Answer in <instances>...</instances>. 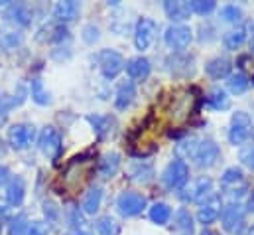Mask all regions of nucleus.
Instances as JSON below:
<instances>
[{
  "instance_id": "nucleus-1",
  "label": "nucleus",
  "mask_w": 254,
  "mask_h": 235,
  "mask_svg": "<svg viewBox=\"0 0 254 235\" xmlns=\"http://www.w3.org/2000/svg\"><path fill=\"white\" fill-rule=\"evenodd\" d=\"M188 178H190V168H188L186 160H182V158L172 160L166 166V170L162 172V182H164V186L168 190H180V188H184L186 182H188Z\"/></svg>"
},
{
  "instance_id": "nucleus-2",
  "label": "nucleus",
  "mask_w": 254,
  "mask_h": 235,
  "mask_svg": "<svg viewBox=\"0 0 254 235\" xmlns=\"http://www.w3.org/2000/svg\"><path fill=\"white\" fill-rule=\"evenodd\" d=\"M148 206V200L146 196L138 194V192H123L117 200V208H119V214L125 216V218H134L138 214H142Z\"/></svg>"
},
{
  "instance_id": "nucleus-3",
  "label": "nucleus",
  "mask_w": 254,
  "mask_h": 235,
  "mask_svg": "<svg viewBox=\"0 0 254 235\" xmlns=\"http://www.w3.org/2000/svg\"><path fill=\"white\" fill-rule=\"evenodd\" d=\"M245 216H247V212L241 204H229L221 212V224L229 234L239 235L245 230Z\"/></svg>"
},
{
  "instance_id": "nucleus-4",
  "label": "nucleus",
  "mask_w": 254,
  "mask_h": 235,
  "mask_svg": "<svg viewBox=\"0 0 254 235\" xmlns=\"http://www.w3.org/2000/svg\"><path fill=\"white\" fill-rule=\"evenodd\" d=\"M40 150L52 160L60 158V154L64 150V138H62V132L56 126H46L42 130V134H40Z\"/></svg>"
},
{
  "instance_id": "nucleus-5",
  "label": "nucleus",
  "mask_w": 254,
  "mask_h": 235,
  "mask_svg": "<svg viewBox=\"0 0 254 235\" xmlns=\"http://www.w3.org/2000/svg\"><path fill=\"white\" fill-rule=\"evenodd\" d=\"M221 156V150H219V144L211 138H205V140H199L197 142V148L193 152V160L199 168H211L217 164Z\"/></svg>"
},
{
  "instance_id": "nucleus-6",
  "label": "nucleus",
  "mask_w": 254,
  "mask_h": 235,
  "mask_svg": "<svg viewBox=\"0 0 254 235\" xmlns=\"http://www.w3.org/2000/svg\"><path fill=\"white\" fill-rule=\"evenodd\" d=\"M251 126H253L251 117L245 111H237L233 115V118H231V128H229V140H231V144H235V146L245 144L247 138L251 136Z\"/></svg>"
},
{
  "instance_id": "nucleus-7",
  "label": "nucleus",
  "mask_w": 254,
  "mask_h": 235,
  "mask_svg": "<svg viewBox=\"0 0 254 235\" xmlns=\"http://www.w3.org/2000/svg\"><path fill=\"white\" fill-rule=\"evenodd\" d=\"M95 59H97L99 69L103 71V75L107 79H115L123 71V67H125V59H123V56L119 52H115V50H103V52L97 54Z\"/></svg>"
},
{
  "instance_id": "nucleus-8",
  "label": "nucleus",
  "mask_w": 254,
  "mask_h": 235,
  "mask_svg": "<svg viewBox=\"0 0 254 235\" xmlns=\"http://www.w3.org/2000/svg\"><path fill=\"white\" fill-rule=\"evenodd\" d=\"M34 138H36V128L28 122L12 124L8 130V140H10L12 148H16V150H24V148L32 146Z\"/></svg>"
},
{
  "instance_id": "nucleus-9",
  "label": "nucleus",
  "mask_w": 254,
  "mask_h": 235,
  "mask_svg": "<svg viewBox=\"0 0 254 235\" xmlns=\"http://www.w3.org/2000/svg\"><path fill=\"white\" fill-rule=\"evenodd\" d=\"M164 40H166V44H168L172 50L182 52V50H186V48L191 44V40H193V32H191L190 26L174 24V26H170V28L166 30Z\"/></svg>"
},
{
  "instance_id": "nucleus-10",
  "label": "nucleus",
  "mask_w": 254,
  "mask_h": 235,
  "mask_svg": "<svg viewBox=\"0 0 254 235\" xmlns=\"http://www.w3.org/2000/svg\"><path fill=\"white\" fill-rule=\"evenodd\" d=\"M156 32H158V24L152 20V18H140L138 24H136V30H134V42H136V48L140 52L148 50L156 38Z\"/></svg>"
},
{
  "instance_id": "nucleus-11",
  "label": "nucleus",
  "mask_w": 254,
  "mask_h": 235,
  "mask_svg": "<svg viewBox=\"0 0 254 235\" xmlns=\"http://www.w3.org/2000/svg\"><path fill=\"white\" fill-rule=\"evenodd\" d=\"M188 194H180V198L184 202H197V204H203L207 202L211 196H213V180L211 178H201L197 180L190 190H186Z\"/></svg>"
},
{
  "instance_id": "nucleus-12",
  "label": "nucleus",
  "mask_w": 254,
  "mask_h": 235,
  "mask_svg": "<svg viewBox=\"0 0 254 235\" xmlns=\"http://www.w3.org/2000/svg\"><path fill=\"white\" fill-rule=\"evenodd\" d=\"M219 216H221V200L217 196H211L207 202H203L201 208H199V212H197V220L203 226L213 224Z\"/></svg>"
},
{
  "instance_id": "nucleus-13",
  "label": "nucleus",
  "mask_w": 254,
  "mask_h": 235,
  "mask_svg": "<svg viewBox=\"0 0 254 235\" xmlns=\"http://www.w3.org/2000/svg\"><path fill=\"white\" fill-rule=\"evenodd\" d=\"M6 20L18 26H28L32 22V12L26 4H8L6 6Z\"/></svg>"
},
{
  "instance_id": "nucleus-14",
  "label": "nucleus",
  "mask_w": 254,
  "mask_h": 235,
  "mask_svg": "<svg viewBox=\"0 0 254 235\" xmlns=\"http://www.w3.org/2000/svg\"><path fill=\"white\" fill-rule=\"evenodd\" d=\"M87 120L91 122L93 130L97 132L99 138H107L115 130V126H117V120L111 117V115H89Z\"/></svg>"
},
{
  "instance_id": "nucleus-15",
  "label": "nucleus",
  "mask_w": 254,
  "mask_h": 235,
  "mask_svg": "<svg viewBox=\"0 0 254 235\" xmlns=\"http://www.w3.org/2000/svg\"><path fill=\"white\" fill-rule=\"evenodd\" d=\"M134 99H136V85H134V81H123L119 85V89H117V101H115L117 109L119 111H127L128 107L134 103Z\"/></svg>"
},
{
  "instance_id": "nucleus-16",
  "label": "nucleus",
  "mask_w": 254,
  "mask_h": 235,
  "mask_svg": "<svg viewBox=\"0 0 254 235\" xmlns=\"http://www.w3.org/2000/svg\"><path fill=\"white\" fill-rule=\"evenodd\" d=\"M24 196H26V182H24V178H12L8 182V188H6V202L10 206H20L24 202Z\"/></svg>"
},
{
  "instance_id": "nucleus-17",
  "label": "nucleus",
  "mask_w": 254,
  "mask_h": 235,
  "mask_svg": "<svg viewBox=\"0 0 254 235\" xmlns=\"http://www.w3.org/2000/svg\"><path fill=\"white\" fill-rule=\"evenodd\" d=\"M125 67H127V73L130 75V79H146L150 75V69H152L150 61L146 58H142V56L128 59L125 63Z\"/></svg>"
},
{
  "instance_id": "nucleus-18",
  "label": "nucleus",
  "mask_w": 254,
  "mask_h": 235,
  "mask_svg": "<svg viewBox=\"0 0 254 235\" xmlns=\"http://www.w3.org/2000/svg\"><path fill=\"white\" fill-rule=\"evenodd\" d=\"M81 12V4L79 2H73V0H67V2H58L54 6V16L60 20V22H73Z\"/></svg>"
},
{
  "instance_id": "nucleus-19",
  "label": "nucleus",
  "mask_w": 254,
  "mask_h": 235,
  "mask_svg": "<svg viewBox=\"0 0 254 235\" xmlns=\"http://www.w3.org/2000/svg\"><path fill=\"white\" fill-rule=\"evenodd\" d=\"M119 168H121V154H119V152H109V154H105V156L99 160V166H97L101 178H113L119 172Z\"/></svg>"
},
{
  "instance_id": "nucleus-20",
  "label": "nucleus",
  "mask_w": 254,
  "mask_h": 235,
  "mask_svg": "<svg viewBox=\"0 0 254 235\" xmlns=\"http://www.w3.org/2000/svg\"><path fill=\"white\" fill-rule=\"evenodd\" d=\"M195 232V224L193 218L188 210H178L174 216V234L176 235H193Z\"/></svg>"
},
{
  "instance_id": "nucleus-21",
  "label": "nucleus",
  "mask_w": 254,
  "mask_h": 235,
  "mask_svg": "<svg viewBox=\"0 0 254 235\" xmlns=\"http://www.w3.org/2000/svg\"><path fill=\"white\" fill-rule=\"evenodd\" d=\"M101 202H103V188H101V186H95V188H91V190L85 194L81 208H83L85 214L95 216V214L99 212V208H101Z\"/></svg>"
},
{
  "instance_id": "nucleus-22",
  "label": "nucleus",
  "mask_w": 254,
  "mask_h": 235,
  "mask_svg": "<svg viewBox=\"0 0 254 235\" xmlns=\"http://www.w3.org/2000/svg\"><path fill=\"white\" fill-rule=\"evenodd\" d=\"M205 71L211 79H223L231 75V61L227 58H215L205 65Z\"/></svg>"
},
{
  "instance_id": "nucleus-23",
  "label": "nucleus",
  "mask_w": 254,
  "mask_h": 235,
  "mask_svg": "<svg viewBox=\"0 0 254 235\" xmlns=\"http://www.w3.org/2000/svg\"><path fill=\"white\" fill-rule=\"evenodd\" d=\"M168 65L174 75H190L193 71V58L184 56V54H176L168 59Z\"/></svg>"
},
{
  "instance_id": "nucleus-24",
  "label": "nucleus",
  "mask_w": 254,
  "mask_h": 235,
  "mask_svg": "<svg viewBox=\"0 0 254 235\" xmlns=\"http://www.w3.org/2000/svg\"><path fill=\"white\" fill-rule=\"evenodd\" d=\"M164 10H166L168 18L174 22H184L191 14L188 2H164Z\"/></svg>"
},
{
  "instance_id": "nucleus-25",
  "label": "nucleus",
  "mask_w": 254,
  "mask_h": 235,
  "mask_svg": "<svg viewBox=\"0 0 254 235\" xmlns=\"http://www.w3.org/2000/svg\"><path fill=\"white\" fill-rule=\"evenodd\" d=\"M154 166L150 162H136L130 166V178L134 182H140V184H148L154 180Z\"/></svg>"
},
{
  "instance_id": "nucleus-26",
  "label": "nucleus",
  "mask_w": 254,
  "mask_h": 235,
  "mask_svg": "<svg viewBox=\"0 0 254 235\" xmlns=\"http://www.w3.org/2000/svg\"><path fill=\"white\" fill-rule=\"evenodd\" d=\"M245 42H247V30H245V28L229 30V32L223 36V44H225L227 50H239Z\"/></svg>"
},
{
  "instance_id": "nucleus-27",
  "label": "nucleus",
  "mask_w": 254,
  "mask_h": 235,
  "mask_svg": "<svg viewBox=\"0 0 254 235\" xmlns=\"http://www.w3.org/2000/svg\"><path fill=\"white\" fill-rule=\"evenodd\" d=\"M95 230H97V234L99 235H119L121 234V226H119L117 220L111 218V216H103V218H99L97 224H95Z\"/></svg>"
},
{
  "instance_id": "nucleus-28",
  "label": "nucleus",
  "mask_w": 254,
  "mask_h": 235,
  "mask_svg": "<svg viewBox=\"0 0 254 235\" xmlns=\"http://www.w3.org/2000/svg\"><path fill=\"white\" fill-rule=\"evenodd\" d=\"M207 103L215 109V111H227L231 107V99L223 89H213L207 97Z\"/></svg>"
},
{
  "instance_id": "nucleus-29",
  "label": "nucleus",
  "mask_w": 254,
  "mask_h": 235,
  "mask_svg": "<svg viewBox=\"0 0 254 235\" xmlns=\"http://www.w3.org/2000/svg\"><path fill=\"white\" fill-rule=\"evenodd\" d=\"M170 218H172V210H170V206L168 204H154L152 208H150V220L154 222V224H158V226H166L168 222H170Z\"/></svg>"
},
{
  "instance_id": "nucleus-30",
  "label": "nucleus",
  "mask_w": 254,
  "mask_h": 235,
  "mask_svg": "<svg viewBox=\"0 0 254 235\" xmlns=\"http://www.w3.org/2000/svg\"><path fill=\"white\" fill-rule=\"evenodd\" d=\"M227 85H229V91H231V93H235V95H243V93L249 89L251 81H249V77H247L245 73H233V75H229Z\"/></svg>"
},
{
  "instance_id": "nucleus-31",
  "label": "nucleus",
  "mask_w": 254,
  "mask_h": 235,
  "mask_svg": "<svg viewBox=\"0 0 254 235\" xmlns=\"http://www.w3.org/2000/svg\"><path fill=\"white\" fill-rule=\"evenodd\" d=\"M30 91H32V99H34L38 105H48V103L52 101L48 89L44 87V81H42V79H32Z\"/></svg>"
},
{
  "instance_id": "nucleus-32",
  "label": "nucleus",
  "mask_w": 254,
  "mask_h": 235,
  "mask_svg": "<svg viewBox=\"0 0 254 235\" xmlns=\"http://www.w3.org/2000/svg\"><path fill=\"white\" fill-rule=\"evenodd\" d=\"M221 182H223L225 188H233V186H237V184H243V170L237 168V166L227 168V170L223 172V176H221Z\"/></svg>"
},
{
  "instance_id": "nucleus-33",
  "label": "nucleus",
  "mask_w": 254,
  "mask_h": 235,
  "mask_svg": "<svg viewBox=\"0 0 254 235\" xmlns=\"http://www.w3.org/2000/svg\"><path fill=\"white\" fill-rule=\"evenodd\" d=\"M219 16H221L223 22H239L243 18V10L239 6H235V4H227V6L221 8Z\"/></svg>"
},
{
  "instance_id": "nucleus-34",
  "label": "nucleus",
  "mask_w": 254,
  "mask_h": 235,
  "mask_svg": "<svg viewBox=\"0 0 254 235\" xmlns=\"http://www.w3.org/2000/svg\"><path fill=\"white\" fill-rule=\"evenodd\" d=\"M188 4H190L191 12H195V14H199V16L211 14V12L215 10V6H217L213 0H195V2H188Z\"/></svg>"
},
{
  "instance_id": "nucleus-35",
  "label": "nucleus",
  "mask_w": 254,
  "mask_h": 235,
  "mask_svg": "<svg viewBox=\"0 0 254 235\" xmlns=\"http://www.w3.org/2000/svg\"><path fill=\"white\" fill-rule=\"evenodd\" d=\"M22 40H24V36H22L20 32H6V34L2 36V40H0V44H2L6 50H14L16 46L22 44Z\"/></svg>"
},
{
  "instance_id": "nucleus-36",
  "label": "nucleus",
  "mask_w": 254,
  "mask_h": 235,
  "mask_svg": "<svg viewBox=\"0 0 254 235\" xmlns=\"http://www.w3.org/2000/svg\"><path fill=\"white\" fill-rule=\"evenodd\" d=\"M197 138H188V140H182L180 144H178V152L180 154H184V156H193V152H195V148H197Z\"/></svg>"
},
{
  "instance_id": "nucleus-37",
  "label": "nucleus",
  "mask_w": 254,
  "mask_h": 235,
  "mask_svg": "<svg viewBox=\"0 0 254 235\" xmlns=\"http://www.w3.org/2000/svg\"><path fill=\"white\" fill-rule=\"evenodd\" d=\"M28 230V224H26V216H18L16 220H12V226H10V235H24Z\"/></svg>"
},
{
  "instance_id": "nucleus-38",
  "label": "nucleus",
  "mask_w": 254,
  "mask_h": 235,
  "mask_svg": "<svg viewBox=\"0 0 254 235\" xmlns=\"http://www.w3.org/2000/svg\"><path fill=\"white\" fill-rule=\"evenodd\" d=\"M48 234H50L48 224H44V222H30L28 224L26 235H48Z\"/></svg>"
},
{
  "instance_id": "nucleus-39",
  "label": "nucleus",
  "mask_w": 254,
  "mask_h": 235,
  "mask_svg": "<svg viewBox=\"0 0 254 235\" xmlns=\"http://www.w3.org/2000/svg\"><path fill=\"white\" fill-rule=\"evenodd\" d=\"M241 162H243L247 168L254 170V144H249V146H245V148L241 150Z\"/></svg>"
},
{
  "instance_id": "nucleus-40",
  "label": "nucleus",
  "mask_w": 254,
  "mask_h": 235,
  "mask_svg": "<svg viewBox=\"0 0 254 235\" xmlns=\"http://www.w3.org/2000/svg\"><path fill=\"white\" fill-rule=\"evenodd\" d=\"M190 109H191V99L184 97V99H182V103H178V105L174 107V117L186 118L188 115H190Z\"/></svg>"
},
{
  "instance_id": "nucleus-41",
  "label": "nucleus",
  "mask_w": 254,
  "mask_h": 235,
  "mask_svg": "<svg viewBox=\"0 0 254 235\" xmlns=\"http://www.w3.org/2000/svg\"><path fill=\"white\" fill-rule=\"evenodd\" d=\"M67 218H69V226H71L73 230H83V216L79 214L77 208H71V210L67 212Z\"/></svg>"
},
{
  "instance_id": "nucleus-42",
  "label": "nucleus",
  "mask_w": 254,
  "mask_h": 235,
  "mask_svg": "<svg viewBox=\"0 0 254 235\" xmlns=\"http://www.w3.org/2000/svg\"><path fill=\"white\" fill-rule=\"evenodd\" d=\"M83 40H85L87 44L97 42V40H99V28L93 26V24H87V26L83 28Z\"/></svg>"
},
{
  "instance_id": "nucleus-43",
  "label": "nucleus",
  "mask_w": 254,
  "mask_h": 235,
  "mask_svg": "<svg viewBox=\"0 0 254 235\" xmlns=\"http://www.w3.org/2000/svg\"><path fill=\"white\" fill-rule=\"evenodd\" d=\"M44 212H46V218H48V222H56L58 218H60V210L52 204V202H46V206H44Z\"/></svg>"
},
{
  "instance_id": "nucleus-44",
  "label": "nucleus",
  "mask_w": 254,
  "mask_h": 235,
  "mask_svg": "<svg viewBox=\"0 0 254 235\" xmlns=\"http://www.w3.org/2000/svg\"><path fill=\"white\" fill-rule=\"evenodd\" d=\"M201 42H211V40H215V28H211V26H201Z\"/></svg>"
},
{
  "instance_id": "nucleus-45",
  "label": "nucleus",
  "mask_w": 254,
  "mask_h": 235,
  "mask_svg": "<svg viewBox=\"0 0 254 235\" xmlns=\"http://www.w3.org/2000/svg\"><path fill=\"white\" fill-rule=\"evenodd\" d=\"M10 180V170L6 166H0V188Z\"/></svg>"
},
{
  "instance_id": "nucleus-46",
  "label": "nucleus",
  "mask_w": 254,
  "mask_h": 235,
  "mask_svg": "<svg viewBox=\"0 0 254 235\" xmlns=\"http://www.w3.org/2000/svg\"><path fill=\"white\" fill-rule=\"evenodd\" d=\"M249 212H254V190L251 192V196H249Z\"/></svg>"
},
{
  "instance_id": "nucleus-47",
  "label": "nucleus",
  "mask_w": 254,
  "mask_h": 235,
  "mask_svg": "<svg viewBox=\"0 0 254 235\" xmlns=\"http://www.w3.org/2000/svg\"><path fill=\"white\" fill-rule=\"evenodd\" d=\"M6 214H8V206L6 204H0V220H4Z\"/></svg>"
},
{
  "instance_id": "nucleus-48",
  "label": "nucleus",
  "mask_w": 254,
  "mask_h": 235,
  "mask_svg": "<svg viewBox=\"0 0 254 235\" xmlns=\"http://www.w3.org/2000/svg\"><path fill=\"white\" fill-rule=\"evenodd\" d=\"M69 235H91V234L85 232V230H73V232H69Z\"/></svg>"
},
{
  "instance_id": "nucleus-49",
  "label": "nucleus",
  "mask_w": 254,
  "mask_h": 235,
  "mask_svg": "<svg viewBox=\"0 0 254 235\" xmlns=\"http://www.w3.org/2000/svg\"><path fill=\"white\" fill-rule=\"evenodd\" d=\"M201 235H221V234H219V232H213V230H203Z\"/></svg>"
},
{
  "instance_id": "nucleus-50",
  "label": "nucleus",
  "mask_w": 254,
  "mask_h": 235,
  "mask_svg": "<svg viewBox=\"0 0 254 235\" xmlns=\"http://www.w3.org/2000/svg\"><path fill=\"white\" fill-rule=\"evenodd\" d=\"M6 154V144H4V140H0V156H4Z\"/></svg>"
},
{
  "instance_id": "nucleus-51",
  "label": "nucleus",
  "mask_w": 254,
  "mask_h": 235,
  "mask_svg": "<svg viewBox=\"0 0 254 235\" xmlns=\"http://www.w3.org/2000/svg\"><path fill=\"white\" fill-rule=\"evenodd\" d=\"M245 235H254V224L253 226H249V228H247V234Z\"/></svg>"
},
{
  "instance_id": "nucleus-52",
  "label": "nucleus",
  "mask_w": 254,
  "mask_h": 235,
  "mask_svg": "<svg viewBox=\"0 0 254 235\" xmlns=\"http://www.w3.org/2000/svg\"><path fill=\"white\" fill-rule=\"evenodd\" d=\"M251 50H253V52H254V38H253V40H251Z\"/></svg>"
}]
</instances>
